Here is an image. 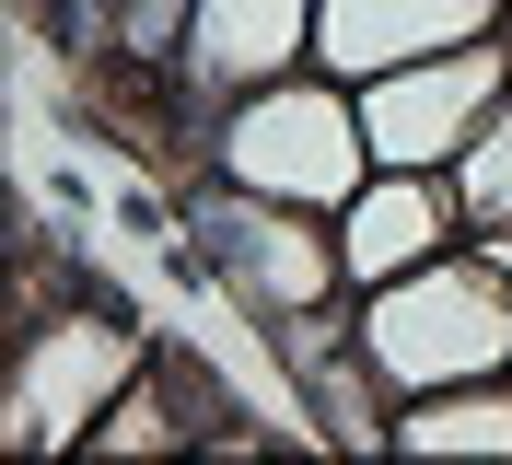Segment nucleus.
<instances>
[{"instance_id": "nucleus-1", "label": "nucleus", "mask_w": 512, "mask_h": 465, "mask_svg": "<svg viewBox=\"0 0 512 465\" xmlns=\"http://www.w3.org/2000/svg\"><path fill=\"white\" fill-rule=\"evenodd\" d=\"M210 175L256 186V198H291V210H350L361 175H373V128H361V82L338 70H291V82H256L210 117Z\"/></svg>"}, {"instance_id": "nucleus-2", "label": "nucleus", "mask_w": 512, "mask_h": 465, "mask_svg": "<svg viewBox=\"0 0 512 465\" xmlns=\"http://www.w3.org/2000/svg\"><path fill=\"white\" fill-rule=\"evenodd\" d=\"M175 198H187V245H198V268H210V291H222V314L280 326V314H315V303H361L326 210L256 198V186H233V175H187Z\"/></svg>"}, {"instance_id": "nucleus-3", "label": "nucleus", "mask_w": 512, "mask_h": 465, "mask_svg": "<svg viewBox=\"0 0 512 465\" xmlns=\"http://www.w3.org/2000/svg\"><path fill=\"white\" fill-rule=\"evenodd\" d=\"M361 349H373L384 396H431V384H478L512 372V279L489 245H454L431 268L361 291Z\"/></svg>"}, {"instance_id": "nucleus-4", "label": "nucleus", "mask_w": 512, "mask_h": 465, "mask_svg": "<svg viewBox=\"0 0 512 465\" xmlns=\"http://www.w3.org/2000/svg\"><path fill=\"white\" fill-rule=\"evenodd\" d=\"M152 349L163 338L128 326L117 303H70L59 291V314H24L12 326V454H82Z\"/></svg>"}, {"instance_id": "nucleus-5", "label": "nucleus", "mask_w": 512, "mask_h": 465, "mask_svg": "<svg viewBox=\"0 0 512 465\" xmlns=\"http://www.w3.org/2000/svg\"><path fill=\"white\" fill-rule=\"evenodd\" d=\"M512 93V35H478V47H443V59H408L361 82V128H373V163H431L454 175V152L489 128V105Z\"/></svg>"}, {"instance_id": "nucleus-6", "label": "nucleus", "mask_w": 512, "mask_h": 465, "mask_svg": "<svg viewBox=\"0 0 512 465\" xmlns=\"http://www.w3.org/2000/svg\"><path fill=\"white\" fill-rule=\"evenodd\" d=\"M478 245L466 233V198H454V175H431V163H373L361 175V198L338 210V256H350V291H384V279L431 268V256Z\"/></svg>"}, {"instance_id": "nucleus-7", "label": "nucleus", "mask_w": 512, "mask_h": 465, "mask_svg": "<svg viewBox=\"0 0 512 465\" xmlns=\"http://www.w3.org/2000/svg\"><path fill=\"white\" fill-rule=\"evenodd\" d=\"M478 35H512V0H315V70L338 82H384Z\"/></svg>"}, {"instance_id": "nucleus-8", "label": "nucleus", "mask_w": 512, "mask_h": 465, "mask_svg": "<svg viewBox=\"0 0 512 465\" xmlns=\"http://www.w3.org/2000/svg\"><path fill=\"white\" fill-rule=\"evenodd\" d=\"M315 70V0H198L187 12V82L198 93H256Z\"/></svg>"}, {"instance_id": "nucleus-9", "label": "nucleus", "mask_w": 512, "mask_h": 465, "mask_svg": "<svg viewBox=\"0 0 512 465\" xmlns=\"http://www.w3.org/2000/svg\"><path fill=\"white\" fill-rule=\"evenodd\" d=\"M384 454H512V372H478V384H431V396H396V431Z\"/></svg>"}, {"instance_id": "nucleus-10", "label": "nucleus", "mask_w": 512, "mask_h": 465, "mask_svg": "<svg viewBox=\"0 0 512 465\" xmlns=\"http://www.w3.org/2000/svg\"><path fill=\"white\" fill-rule=\"evenodd\" d=\"M454 198H466V233H512V93L501 105H489V128L478 140H466V152H454Z\"/></svg>"}, {"instance_id": "nucleus-11", "label": "nucleus", "mask_w": 512, "mask_h": 465, "mask_svg": "<svg viewBox=\"0 0 512 465\" xmlns=\"http://www.w3.org/2000/svg\"><path fill=\"white\" fill-rule=\"evenodd\" d=\"M35 198H47V210H59L70 233L94 221V175H70V163H47V175H35Z\"/></svg>"}, {"instance_id": "nucleus-12", "label": "nucleus", "mask_w": 512, "mask_h": 465, "mask_svg": "<svg viewBox=\"0 0 512 465\" xmlns=\"http://www.w3.org/2000/svg\"><path fill=\"white\" fill-rule=\"evenodd\" d=\"M489 256H501V279H512V233H489Z\"/></svg>"}]
</instances>
